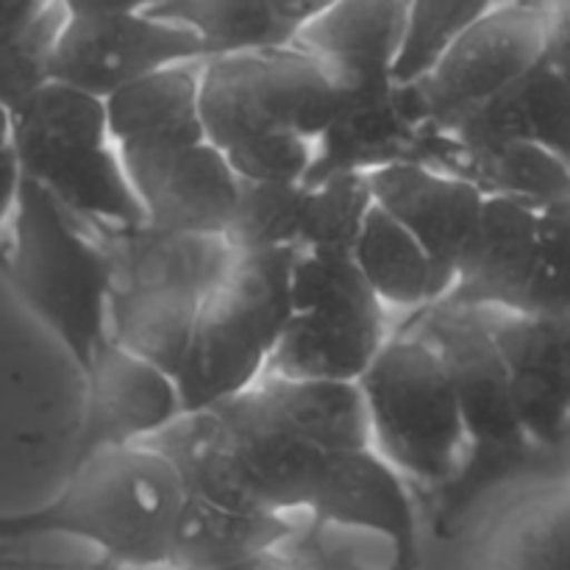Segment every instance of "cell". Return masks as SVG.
I'll use <instances>...</instances> for the list:
<instances>
[{"mask_svg":"<svg viewBox=\"0 0 570 570\" xmlns=\"http://www.w3.org/2000/svg\"><path fill=\"white\" fill-rule=\"evenodd\" d=\"M150 445L176 465L189 499L306 521L337 460L267 379L226 404L189 412Z\"/></svg>","mask_w":570,"mask_h":570,"instance_id":"1","label":"cell"},{"mask_svg":"<svg viewBox=\"0 0 570 570\" xmlns=\"http://www.w3.org/2000/svg\"><path fill=\"white\" fill-rule=\"evenodd\" d=\"M187 490L154 445L83 454L50 504L0 518V549L42 538L83 546L109 570H170Z\"/></svg>","mask_w":570,"mask_h":570,"instance_id":"2","label":"cell"},{"mask_svg":"<svg viewBox=\"0 0 570 570\" xmlns=\"http://www.w3.org/2000/svg\"><path fill=\"white\" fill-rule=\"evenodd\" d=\"M6 237L0 256L6 284L87 371L95 351L109 343L111 256L106 234L22 178Z\"/></svg>","mask_w":570,"mask_h":570,"instance_id":"3","label":"cell"},{"mask_svg":"<svg viewBox=\"0 0 570 570\" xmlns=\"http://www.w3.org/2000/svg\"><path fill=\"white\" fill-rule=\"evenodd\" d=\"M111 256L109 340L178 376L200 309L232 267L223 237H176L148 226L104 232Z\"/></svg>","mask_w":570,"mask_h":570,"instance_id":"4","label":"cell"},{"mask_svg":"<svg viewBox=\"0 0 570 570\" xmlns=\"http://www.w3.org/2000/svg\"><path fill=\"white\" fill-rule=\"evenodd\" d=\"M9 115L22 178L100 232L145 226L104 100L48 81Z\"/></svg>","mask_w":570,"mask_h":570,"instance_id":"5","label":"cell"},{"mask_svg":"<svg viewBox=\"0 0 570 570\" xmlns=\"http://www.w3.org/2000/svg\"><path fill=\"white\" fill-rule=\"evenodd\" d=\"M298 254L293 248L234 254L226 278L200 309L176 376L187 415L226 404L267 376L293 317Z\"/></svg>","mask_w":570,"mask_h":570,"instance_id":"6","label":"cell"},{"mask_svg":"<svg viewBox=\"0 0 570 570\" xmlns=\"http://www.w3.org/2000/svg\"><path fill=\"white\" fill-rule=\"evenodd\" d=\"M360 390L379 456L417 488L460 484L471 465V440L449 367L426 337H390Z\"/></svg>","mask_w":570,"mask_h":570,"instance_id":"7","label":"cell"},{"mask_svg":"<svg viewBox=\"0 0 570 570\" xmlns=\"http://www.w3.org/2000/svg\"><path fill=\"white\" fill-rule=\"evenodd\" d=\"M343 106V92L295 45L217 56L200 67V120L220 154L273 134L321 142Z\"/></svg>","mask_w":570,"mask_h":570,"instance_id":"8","label":"cell"},{"mask_svg":"<svg viewBox=\"0 0 570 570\" xmlns=\"http://www.w3.org/2000/svg\"><path fill=\"white\" fill-rule=\"evenodd\" d=\"M390 337V312L348 254L301 250L293 282V317L267 376L360 384Z\"/></svg>","mask_w":570,"mask_h":570,"instance_id":"9","label":"cell"},{"mask_svg":"<svg viewBox=\"0 0 570 570\" xmlns=\"http://www.w3.org/2000/svg\"><path fill=\"white\" fill-rule=\"evenodd\" d=\"M543 6L507 3L462 33L417 83L438 131L449 134L546 59Z\"/></svg>","mask_w":570,"mask_h":570,"instance_id":"10","label":"cell"},{"mask_svg":"<svg viewBox=\"0 0 570 570\" xmlns=\"http://www.w3.org/2000/svg\"><path fill=\"white\" fill-rule=\"evenodd\" d=\"M443 356L471 440V465L507 468L534 456L512 399L510 373L479 312L434 306L415 328Z\"/></svg>","mask_w":570,"mask_h":570,"instance_id":"11","label":"cell"},{"mask_svg":"<svg viewBox=\"0 0 570 570\" xmlns=\"http://www.w3.org/2000/svg\"><path fill=\"white\" fill-rule=\"evenodd\" d=\"M206 61L195 33L154 14L65 17L50 53V81L106 100L173 65Z\"/></svg>","mask_w":570,"mask_h":570,"instance_id":"12","label":"cell"},{"mask_svg":"<svg viewBox=\"0 0 570 570\" xmlns=\"http://www.w3.org/2000/svg\"><path fill=\"white\" fill-rule=\"evenodd\" d=\"M473 312V309H471ZM510 373L534 454L570 445V312H479Z\"/></svg>","mask_w":570,"mask_h":570,"instance_id":"13","label":"cell"},{"mask_svg":"<svg viewBox=\"0 0 570 570\" xmlns=\"http://www.w3.org/2000/svg\"><path fill=\"white\" fill-rule=\"evenodd\" d=\"M120 156L145 226L176 237H226L243 184L215 145Z\"/></svg>","mask_w":570,"mask_h":570,"instance_id":"14","label":"cell"},{"mask_svg":"<svg viewBox=\"0 0 570 570\" xmlns=\"http://www.w3.org/2000/svg\"><path fill=\"white\" fill-rule=\"evenodd\" d=\"M187 415L173 373L109 340L87 365L81 456L100 449L150 445Z\"/></svg>","mask_w":570,"mask_h":570,"instance_id":"15","label":"cell"},{"mask_svg":"<svg viewBox=\"0 0 570 570\" xmlns=\"http://www.w3.org/2000/svg\"><path fill=\"white\" fill-rule=\"evenodd\" d=\"M306 527L334 534H356L387 546L401 570H423L421 515L410 482L373 449L334 460L332 473L309 510Z\"/></svg>","mask_w":570,"mask_h":570,"instance_id":"16","label":"cell"},{"mask_svg":"<svg viewBox=\"0 0 570 570\" xmlns=\"http://www.w3.org/2000/svg\"><path fill=\"white\" fill-rule=\"evenodd\" d=\"M434 122L417 83H387L365 92H343V106L317 142L306 184L334 173H371L401 161H423Z\"/></svg>","mask_w":570,"mask_h":570,"instance_id":"17","label":"cell"},{"mask_svg":"<svg viewBox=\"0 0 570 570\" xmlns=\"http://www.w3.org/2000/svg\"><path fill=\"white\" fill-rule=\"evenodd\" d=\"M379 209L399 220L432 256L449 298L456 265L476 234L488 195L426 161H401L367 176ZM443 298V301H445Z\"/></svg>","mask_w":570,"mask_h":570,"instance_id":"18","label":"cell"},{"mask_svg":"<svg viewBox=\"0 0 570 570\" xmlns=\"http://www.w3.org/2000/svg\"><path fill=\"white\" fill-rule=\"evenodd\" d=\"M540 206L488 198L476 234L456 265L454 287L440 306L521 312L538 265Z\"/></svg>","mask_w":570,"mask_h":570,"instance_id":"19","label":"cell"},{"mask_svg":"<svg viewBox=\"0 0 570 570\" xmlns=\"http://www.w3.org/2000/svg\"><path fill=\"white\" fill-rule=\"evenodd\" d=\"M406 31V0H337L295 33L293 45L328 72L340 92L395 83Z\"/></svg>","mask_w":570,"mask_h":570,"instance_id":"20","label":"cell"},{"mask_svg":"<svg viewBox=\"0 0 570 570\" xmlns=\"http://www.w3.org/2000/svg\"><path fill=\"white\" fill-rule=\"evenodd\" d=\"M468 570H570V468L512 499L476 540Z\"/></svg>","mask_w":570,"mask_h":570,"instance_id":"21","label":"cell"},{"mask_svg":"<svg viewBox=\"0 0 570 570\" xmlns=\"http://www.w3.org/2000/svg\"><path fill=\"white\" fill-rule=\"evenodd\" d=\"M200 67L204 61L165 67L106 98V120L117 148L167 150L206 142Z\"/></svg>","mask_w":570,"mask_h":570,"instance_id":"22","label":"cell"},{"mask_svg":"<svg viewBox=\"0 0 570 570\" xmlns=\"http://www.w3.org/2000/svg\"><path fill=\"white\" fill-rule=\"evenodd\" d=\"M423 161L465 178L488 198L546 206L570 195V167L523 139L468 145L438 131Z\"/></svg>","mask_w":570,"mask_h":570,"instance_id":"23","label":"cell"},{"mask_svg":"<svg viewBox=\"0 0 570 570\" xmlns=\"http://www.w3.org/2000/svg\"><path fill=\"white\" fill-rule=\"evenodd\" d=\"M306 518L237 512L206 501H184L170 549V570H234L250 560L287 551Z\"/></svg>","mask_w":570,"mask_h":570,"instance_id":"24","label":"cell"},{"mask_svg":"<svg viewBox=\"0 0 570 570\" xmlns=\"http://www.w3.org/2000/svg\"><path fill=\"white\" fill-rule=\"evenodd\" d=\"M449 137L468 145L523 139L570 167V81L543 59L515 87L462 120Z\"/></svg>","mask_w":570,"mask_h":570,"instance_id":"25","label":"cell"},{"mask_svg":"<svg viewBox=\"0 0 570 570\" xmlns=\"http://www.w3.org/2000/svg\"><path fill=\"white\" fill-rule=\"evenodd\" d=\"M351 259L390 315H423L443 304L445 287L432 256L379 206L367 215Z\"/></svg>","mask_w":570,"mask_h":570,"instance_id":"26","label":"cell"},{"mask_svg":"<svg viewBox=\"0 0 570 570\" xmlns=\"http://www.w3.org/2000/svg\"><path fill=\"white\" fill-rule=\"evenodd\" d=\"M148 14L195 33L206 59L293 45L267 0H161Z\"/></svg>","mask_w":570,"mask_h":570,"instance_id":"27","label":"cell"},{"mask_svg":"<svg viewBox=\"0 0 570 570\" xmlns=\"http://www.w3.org/2000/svg\"><path fill=\"white\" fill-rule=\"evenodd\" d=\"M507 3L518 0H406L404 48L395 65V81H421L462 33ZM527 3L543 6V0Z\"/></svg>","mask_w":570,"mask_h":570,"instance_id":"28","label":"cell"},{"mask_svg":"<svg viewBox=\"0 0 570 570\" xmlns=\"http://www.w3.org/2000/svg\"><path fill=\"white\" fill-rule=\"evenodd\" d=\"M373 206L376 200L365 173H334L306 184L301 250L351 256Z\"/></svg>","mask_w":570,"mask_h":570,"instance_id":"29","label":"cell"},{"mask_svg":"<svg viewBox=\"0 0 570 570\" xmlns=\"http://www.w3.org/2000/svg\"><path fill=\"white\" fill-rule=\"evenodd\" d=\"M237 212L226 232L234 254L259 250H301L306 181L304 184H245L239 181Z\"/></svg>","mask_w":570,"mask_h":570,"instance_id":"30","label":"cell"},{"mask_svg":"<svg viewBox=\"0 0 570 570\" xmlns=\"http://www.w3.org/2000/svg\"><path fill=\"white\" fill-rule=\"evenodd\" d=\"M521 312H570V195L540 206L538 265Z\"/></svg>","mask_w":570,"mask_h":570,"instance_id":"31","label":"cell"},{"mask_svg":"<svg viewBox=\"0 0 570 570\" xmlns=\"http://www.w3.org/2000/svg\"><path fill=\"white\" fill-rule=\"evenodd\" d=\"M223 156L245 184H304L315 167L317 145L295 134H273Z\"/></svg>","mask_w":570,"mask_h":570,"instance_id":"32","label":"cell"},{"mask_svg":"<svg viewBox=\"0 0 570 570\" xmlns=\"http://www.w3.org/2000/svg\"><path fill=\"white\" fill-rule=\"evenodd\" d=\"M56 0H0V48L31 31Z\"/></svg>","mask_w":570,"mask_h":570,"instance_id":"33","label":"cell"},{"mask_svg":"<svg viewBox=\"0 0 570 570\" xmlns=\"http://www.w3.org/2000/svg\"><path fill=\"white\" fill-rule=\"evenodd\" d=\"M20 187H22V170L14 154V142L6 139V142H0V232H6L11 215H14L17 198H20Z\"/></svg>","mask_w":570,"mask_h":570,"instance_id":"34","label":"cell"},{"mask_svg":"<svg viewBox=\"0 0 570 570\" xmlns=\"http://www.w3.org/2000/svg\"><path fill=\"white\" fill-rule=\"evenodd\" d=\"M161 0H59L67 17H111V14H148Z\"/></svg>","mask_w":570,"mask_h":570,"instance_id":"35","label":"cell"},{"mask_svg":"<svg viewBox=\"0 0 570 570\" xmlns=\"http://www.w3.org/2000/svg\"><path fill=\"white\" fill-rule=\"evenodd\" d=\"M276 14V20L282 22L284 31L295 39V33L304 26H309L312 20L323 14L326 9H332L337 0H267Z\"/></svg>","mask_w":570,"mask_h":570,"instance_id":"36","label":"cell"},{"mask_svg":"<svg viewBox=\"0 0 570 570\" xmlns=\"http://www.w3.org/2000/svg\"><path fill=\"white\" fill-rule=\"evenodd\" d=\"M234 570H317V568H312L309 562L304 560H295V557H289L287 551H273V554L259 557V560H250Z\"/></svg>","mask_w":570,"mask_h":570,"instance_id":"37","label":"cell"},{"mask_svg":"<svg viewBox=\"0 0 570 570\" xmlns=\"http://www.w3.org/2000/svg\"><path fill=\"white\" fill-rule=\"evenodd\" d=\"M0 570H61V566H48V562L11 560V557H0Z\"/></svg>","mask_w":570,"mask_h":570,"instance_id":"38","label":"cell"},{"mask_svg":"<svg viewBox=\"0 0 570 570\" xmlns=\"http://www.w3.org/2000/svg\"><path fill=\"white\" fill-rule=\"evenodd\" d=\"M546 20H570V0H543Z\"/></svg>","mask_w":570,"mask_h":570,"instance_id":"39","label":"cell"},{"mask_svg":"<svg viewBox=\"0 0 570 570\" xmlns=\"http://www.w3.org/2000/svg\"><path fill=\"white\" fill-rule=\"evenodd\" d=\"M309 566L317 570H393L382 566H362V562H309Z\"/></svg>","mask_w":570,"mask_h":570,"instance_id":"40","label":"cell"},{"mask_svg":"<svg viewBox=\"0 0 570 570\" xmlns=\"http://www.w3.org/2000/svg\"><path fill=\"white\" fill-rule=\"evenodd\" d=\"M11 139V115L3 104H0V142Z\"/></svg>","mask_w":570,"mask_h":570,"instance_id":"41","label":"cell"},{"mask_svg":"<svg viewBox=\"0 0 570 570\" xmlns=\"http://www.w3.org/2000/svg\"><path fill=\"white\" fill-rule=\"evenodd\" d=\"M61 570H109L104 566H61Z\"/></svg>","mask_w":570,"mask_h":570,"instance_id":"42","label":"cell"}]
</instances>
